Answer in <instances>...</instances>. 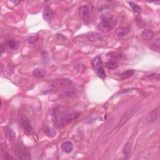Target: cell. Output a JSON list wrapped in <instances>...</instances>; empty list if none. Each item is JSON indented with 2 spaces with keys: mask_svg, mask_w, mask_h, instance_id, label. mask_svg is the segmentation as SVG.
Instances as JSON below:
<instances>
[{
  "mask_svg": "<svg viewBox=\"0 0 160 160\" xmlns=\"http://www.w3.org/2000/svg\"><path fill=\"white\" fill-rule=\"evenodd\" d=\"M123 153L124 154V156L125 159H129L130 157V154H131V144L128 143L123 148Z\"/></svg>",
  "mask_w": 160,
  "mask_h": 160,
  "instance_id": "cell-18",
  "label": "cell"
},
{
  "mask_svg": "<svg viewBox=\"0 0 160 160\" xmlns=\"http://www.w3.org/2000/svg\"><path fill=\"white\" fill-rule=\"evenodd\" d=\"M129 4H130V6L131 7V8L132 10H133V11L138 13V14H140L141 13V7L139 6L138 4H137L136 3H133V2H129Z\"/></svg>",
  "mask_w": 160,
  "mask_h": 160,
  "instance_id": "cell-21",
  "label": "cell"
},
{
  "mask_svg": "<svg viewBox=\"0 0 160 160\" xmlns=\"http://www.w3.org/2000/svg\"><path fill=\"white\" fill-rule=\"evenodd\" d=\"M86 37L91 42H96V41L100 40L101 38V34L96 31L89 32L86 34Z\"/></svg>",
  "mask_w": 160,
  "mask_h": 160,
  "instance_id": "cell-9",
  "label": "cell"
},
{
  "mask_svg": "<svg viewBox=\"0 0 160 160\" xmlns=\"http://www.w3.org/2000/svg\"><path fill=\"white\" fill-rule=\"evenodd\" d=\"M159 115V108L158 107L157 109H155L152 112L148 115L146 118V122L148 124H151L157 120Z\"/></svg>",
  "mask_w": 160,
  "mask_h": 160,
  "instance_id": "cell-8",
  "label": "cell"
},
{
  "mask_svg": "<svg viewBox=\"0 0 160 160\" xmlns=\"http://www.w3.org/2000/svg\"><path fill=\"white\" fill-rule=\"evenodd\" d=\"M6 136L10 141H13L16 139V133L15 131L10 128H6Z\"/></svg>",
  "mask_w": 160,
  "mask_h": 160,
  "instance_id": "cell-15",
  "label": "cell"
},
{
  "mask_svg": "<svg viewBox=\"0 0 160 160\" xmlns=\"http://www.w3.org/2000/svg\"><path fill=\"white\" fill-rule=\"evenodd\" d=\"M80 15L85 23L88 24L91 19V14L88 6H81L80 9Z\"/></svg>",
  "mask_w": 160,
  "mask_h": 160,
  "instance_id": "cell-5",
  "label": "cell"
},
{
  "mask_svg": "<svg viewBox=\"0 0 160 160\" xmlns=\"http://www.w3.org/2000/svg\"><path fill=\"white\" fill-rule=\"evenodd\" d=\"M61 149L66 153H70L73 150V144L70 141H65L61 144Z\"/></svg>",
  "mask_w": 160,
  "mask_h": 160,
  "instance_id": "cell-11",
  "label": "cell"
},
{
  "mask_svg": "<svg viewBox=\"0 0 160 160\" xmlns=\"http://www.w3.org/2000/svg\"><path fill=\"white\" fill-rule=\"evenodd\" d=\"M78 116V114L71 108L58 107L53 111L52 121L54 127L62 128Z\"/></svg>",
  "mask_w": 160,
  "mask_h": 160,
  "instance_id": "cell-1",
  "label": "cell"
},
{
  "mask_svg": "<svg viewBox=\"0 0 160 160\" xmlns=\"http://www.w3.org/2000/svg\"><path fill=\"white\" fill-rule=\"evenodd\" d=\"M150 76H149V78L150 79H153V80H159V74H150Z\"/></svg>",
  "mask_w": 160,
  "mask_h": 160,
  "instance_id": "cell-26",
  "label": "cell"
},
{
  "mask_svg": "<svg viewBox=\"0 0 160 160\" xmlns=\"http://www.w3.org/2000/svg\"><path fill=\"white\" fill-rule=\"evenodd\" d=\"M53 15V13L50 8H49V7H46V8H45L43 14V17L45 21H46L48 22H50L51 19H52Z\"/></svg>",
  "mask_w": 160,
  "mask_h": 160,
  "instance_id": "cell-13",
  "label": "cell"
},
{
  "mask_svg": "<svg viewBox=\"0 0 160 160\" xmlns=\"http://www.w3.org/2000/svg\"><path fill=\"white\" fill-rule=\"evenodd\" d=\"M38 39V36L37 35H33L28 38L26 39V41L27 43L30 45H33L36 42Z\"/></svg>",
  "mask_w": 160,
  "mask_h": 160,
  "instance_id": "cell-23",
  "label": "cell"
},
{
  "mask_svg": "<svg viewBox=\"0 0 160 160\" xmlns=\"http://www.w3.org/2000/svg\"><path fill=\"white\" fill-rule=\"evenodd\" d=\"M116 23V20L112 17H106L103 18L98 25V28L103 31L108 32L113 28Z\"/></svg>",
  "mask_w": 160,
  "mask_h": 160,
  "instance_id": "cell-2",
  "label": "cell"
},
{
  "mask_svg": "<svg viewBox=\"0 0 160 160\" xmlns=\"http://www.w3.org/2000/svg\"><path fill=\"white\" fill-rule=\"evenodd\" d=\"M131 31L128 27H120L116 31V35L118 38H122Z\"/></svg>",
  "mask_w": 160,
  "mask_h": 160,
  "instance_id": "cell-12",
  "label": "cell"
},
{
  "mask_svg": "<svg viewBox=\"0 0 160 160\" xmlns=\"http://www.w3.org/2000/svg\"><path fill=\"white\" fill-rule=\"evenodd\" d=\"M33 74L38 78H42L44 77L46 74V70L44 68H38L34 69L33 71Z\"/></svg>",
  "mask_w": 160,
  "mask_h": 160,
  "instance_id": "cell-14",
  "label": "cell"
},
{
  "mask_svg": "<svg viewBox=\"0 0 160 160\" xmlns=\"http://www.w3.org/2000/svg\"><path fill=\"white\" fill-rule=\"evenodd\" d=\"M141 36L144 40H150L153 38V37L154 33L151 30H145L143 31Z\"/></svg>",
  "mask_w": 160,
  "mask_h": 160,
  "instance_id": "cell-16",
  "label": "cell"
},
{
  "mask_svg": "<svg viewBox=\"0 0 160 160\" xmlns=\"http://www.w3.org/2000/svg\"><path fill=\"white\" fill-rule=\"evenodd\" d=\"M19 122H20V124H22V127L24 131L27 135H32L34 133V129L31 127V125L29 121V120L28 119L26 116H21Z\"/></svg>",
  "mask_w": 160,
  "mask_h": 160,
  "instance_id": "cell-4",
  "label": "cell"
},
{
  "mask_svg": "<svg viewBox=\"0 0 160 160\" xmlns=\"http://www.w3.org/2000/svg\"><path fill=\"white\" fill-rule=\"evenodd\" d=\"M45 133H46V135L48 136H49V137H53L56 134L55 131L52 128L48 127H45Z\"/></svg>",
  "mask_w": 160,
  "mask_h": 160,
  "instance_id": "cell-22",
  "label": "cell"
},
{
  "mask_svg": "<svg viewBox=\"0 0 160 160\" xmlns=\"http://www.w3.org/2000/svg\"><path fill=\"white\" fill-rule=\"evenodd\" d=\"M8 45L10 49L13 50H16L19 48V43L18 41L15 39H11L8 41Z\"/></svg>",
  "mask_w": 160,
  "mask_h": 160,
  "instance_id": "cell-20",
  "label": "cell"
},
{
  "mask_svg": "<svg viewBox=\"0 0 160 160\" xmlns=\"http://www.w3.org/2000/svg\"><path fill=\"white\" fill-rule=\"evenodd\" d=\"M93 66L96 72L103 69L101 59L98 57L95 58L93 60Z\"/></svg>",
  "mask_w": 160,
  "mask_h": 160,
  "instance_id": "cell-10",
  "label": "cell"
},
{
  "mask_svg": "<svg viewBox=\"0 0 160 160\" xmlns=\"http://www.w3.org/2000/svg\"><path fill=\"white\" fill-rule=\"evenodd\" d=\"M159 45H160V43H159V38L158 37V38H156L155 39V42L153 44L154 50H159Z\"/></svg>",
  "mask_w": 160,
  "mask_h": 160,
  "instance_id": "cell-25",
  "label": "cell"
},
{
  "mask_svg": "<svg viewBox=\"0 0 160 160\" xmlns=\"http://www.w3.org/2000/svg\"><path fill=\"white\" fill-rule=\"evenodd\" d=\"M72 81L68 78H60L54 80L50 82L51 86L55 87H61V86H66L71 85Z\"/></svg>",
  "mask_w": 160,
  "mask_h": 160,
  "instance_id": "cell-6",
  "label": "cell"
},
{
  "mask_svg": "<svg viewBox=\"0 0 160 160\" xmlns=\"http://www.w3.org/2000/svg\"><path fill=\"white\" fill-rule=\"evenodd\" d=\"M121 57L122 55L117 52H111L108 55V57L111 60L110 61H114V62H116L115 61L121 59Z\"/></svg>",
  "mask_w": 160,
  "mask_h": 160,
  "instance_id": "cell-17",
  "label": "cell"
},
{
  "mask_svg": "<svg viewBox=\"0 0 160 160\" xmlns=\"http://www.w3.org/2000/svg\"><path fill=\"white\" fill-rule=\"evenodd\" d=\"M106 66L111 69H116L118 67V65L116 62H114V61H109L106 63Z\"/></svg>",
  "mask_w": 160,
  "mask_h": 160,
  "instance_id": "cell-24",
  "label": "cell"
},
{
  "mask_svg": "<svg viewBox=\"0 0 160 160\" xmlns=\"http://www.w3.org/2000/svg\"><path fill=\"white\" fill-rule=\"evenodd\" d=\"M136 111L137 110L136 108H133V109L128 110L121 118V120H120L119 124H118V127H121L123 125H124L125 123H126L130 119V118L136 113Z\"/></svg>",
  "mask_w": 160,
  "mask_h": 160,
  "instance_id": "cell-7",
  "label": "cell"
},
{
  "mask_svg": "<svg viewBox=\"0 0 160 160\" xmlns=\"http://www.w3.org/2000/svg\"><path fill=\"white\" fill-rule=\"evenodd\" d=\"M133 74L134 70H133V69H128V70L123 72L120 74V78L121 80H126L130 78L131 76L133 75Z\"/></svg>",
  "mask_w": 160,
  "mask_h": 160,
  "instance_id": "cell-19",
  "label": "cell"
},
{
  "mask_svg": "<svg viewBox=\"0 0 160 160\" xmlns=\"http://www.w3.org/2000/svg\"><path fill=\"white\" fill-rule=\"evenodd\" d=\"M77 95V89L74 87H68L62 89L59 92L58 96L60 98L67 99L74 97Z\"/></svg>",
  "mask_w": 160,
  "mask_h": 160,
  "instance_id": "cell-3",
  "label": "cell"
}]
</instances>
